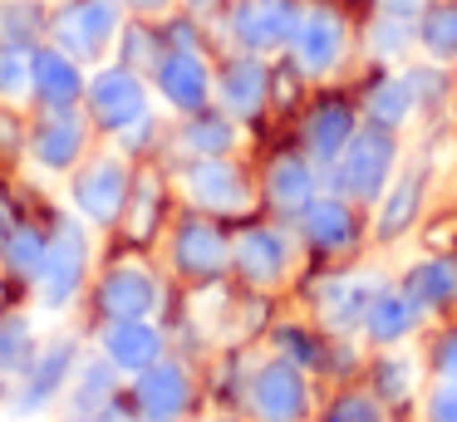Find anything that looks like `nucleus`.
<instances>
[{
  "label": "nucleus",
  "instance_id": "nucleus-1",
  "mask_svg": "<svg viewBox=\"0 0 457 422\" xmlns=\"http://www.w3.org/2000/svg\"><path fill=\"white\" fill-rule=\"evenodd\" d=\"M388 5H398V10H408V5H418V0H388Z\"/></svg>",
  "mask_w": 457,
  "mask_h": 422
}]
</instances>
